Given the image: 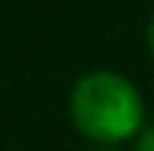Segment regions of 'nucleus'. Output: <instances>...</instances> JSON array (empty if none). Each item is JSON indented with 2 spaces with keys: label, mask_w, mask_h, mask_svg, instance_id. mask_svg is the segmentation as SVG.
I'll list each match as a JSON object with an SVG mask.
<instances>
[{
  "label": "nucleus",
  "mask_w": 154,
  "mask_h": 151,
  "mask_svg": "<svg viewBox=\"0 0 154 151\" xmlns=\"http://www.w3.org/2000/svg\"><path fill=\"white\" fill-rule=\"evenodd\" d=\"M72 118L95 141H122L141 128V99L115 72H92L72 92Z\"/></svg>",
  "instance_id": "obj_1"
},
{
  "label": "nucleus",
  "mask_w": 154,
  "mask_h": 151,
  "mask_svg": "<svg viewBox=\"0 0 154 151\" xmlns=\"http://www.w3.org/2000/svg\"><path fill=\"white\" fill-rule=\"evenodd\" d=\"M134 151H154V128L141 135V141H138V148H134Z\"/></svg>",
  "instance_id": "obj_2"
},
{
  "label": "nucleus",
  "mask_w": 154,
  "mask_h": 151,
  "mask_svg": "<svg viewBox=\"0 0 154 151\" xmlns=\"http://www.w3.org/2000/svg\"><path fill=\"white\" fill-rule=\"evenodd\" d=\"M148 43H151V53H154V20H151V30H148Z\"/></svg>",
  "instance_id": "obj_3"
}]
</instances>
